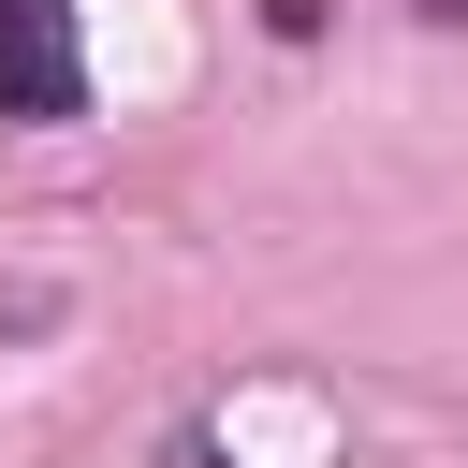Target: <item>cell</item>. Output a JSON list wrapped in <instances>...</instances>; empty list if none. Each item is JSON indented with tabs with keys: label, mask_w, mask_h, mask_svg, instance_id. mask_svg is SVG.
Listing matches in <instances>:
<instances>
[{
	"label": "cell",
	"mask_w": 468,
	"mask_h": 468,
	"mask_svg": "<svg viewBox=\"0 0 468 468\" xmlns=\"http://www.w3.org/2000/svg\"><path fill=\"white\" fill-rule=\"evenodd\" d=\"M88 58H73V0H0V117H73Z\"/></svg>",
	"instance_id": "cell-1"
},
{
	"label": "cell",
	"mask_w": 468,
	"mask_h": 468,
	"mask_svg": "<svg viewBox=\"0 0 468 468\" xmlns=\"http://www.w3.org/2000/svg\"><path fill=\"white\" fill-rule=\"evenodd\" d=\"M146 468H234V453H219V439H205V424H176V439H161V453H146Z\"/></svg>",
	"instance_id": "cell-2"
}]
</instances>
